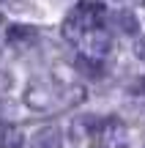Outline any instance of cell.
I'll return each mask as SVG.
<instances>
[{
    "instance_id": "30bf717a",
    "label": "cell",
    "mask_w": 145,
    "mask_h": 148,
    "mask_svg": "<svg viewBox=\"0 0 145 148\" xmlns=\"http://www.w3.org/2000/svg\"><path fill=\"white\" fill-rule=\"evenodd\" d=\"M25 145V134L19 132V129L8 126L3 129V137H0V148H22Z\"/></svg>"
},
{
    "instance_id": "9c48e42d",
    "label": "cell",
    "mask_w": 145,
    "mask_h": 148,
    "mask_svg": "<svg viewBox=\"0 0 145 148\" xmlns=\"http://www.w3.org/2000/svg\"><path fill=\"white\" fill-rule=\"evenodd\" d=\"M74 66H77V71L80 74H85V77H91V79H99L101 77V66L96 63V60H91V58H85V55H80V58L74 60Z\"/></svg>"
},
{
    "instance_id": "5b68a950",
    "label": "cell",
    "mask_w": 145,
    "mask_h": 148,
    "mask_svg": "<svg viewBox=\"0 0 145 148\" xmlns=\"http://www.w3.org/2000/svg\"><path fill=\"white\" fill-rule=\"evenodd\" d=\"M110 22L115 25V30H118V33H126V36H134V33H137V27H140L137 16L131 14V11H126V8L112 11V14H110Z\"/></svg>"
},
{
    "instance_id": "8992f818",
    "label": "cell",
    "mask_w": 145,
    "mask_h": 148,
    "mask_svg": "<svg viewBox=\"0 0 145 148\" xmlns=\"http://www.w3.org/2000/svg\"><path fill=\"white\" fill-rule=\"evenodd\" d=\"M30 148H60V129L58 126H41L30 137Z\"/></svg>"
},
{
    "instance_id": "3957f363",
    "label": "cell",
    "mask_w": 145,
    "mask_h": 148,
    "mask_svg": "<svg viewBox=\"0 0 145 148\" xmlns=\"http://www.w3.org/2000/svg\"><path fill=\"white\" fill-rule=\"evenodd\" d=\"M25 101H27L30 110H47L49 101H52V90H49V85L41 82V79H33V82L25 88Z\"/></svg>"
},
{
    "instance_id": "4fadbf2b",
    "label": "cell",
    "mask_w": 145,
    "mask_h": 148,
    "mask_svg": "<svg viewBox=\"0 0 145 148\" xmlns=\"http://www.w3.org/2000/svg\"><path fill=\"white\" fill-rule=\"evenodd\" d=\"M137 3H142V0H137Z\"/></svg>"
},
{
    "instance_id": "7a4b0ae2",
    "label": "cell",
    "mask_w": 145,
    "mask_h": 148,
    "mask_svg": "<svg viewBox=\"0 0 145 148\" xmlns=\"http://www.w3.org/2000/svg\"><path fill=\"white\" fill-rule=\"evenodd\" d=\"M129 145V129L118 121V118H107L104 126L96 132L91 148H126Z\"/></svg>"
},
{
    "instance_id": "ba28073f",
    "label": "cell",
    "mask_w": 145,
    "mask_h": 148,
    "mask_svg": "<svg viewBox=\"0 0 145 148\" xmlns=\"http://www.w3.org/2000/svg\"><path fill=\"white\" fill-rule=\"evenodd\" d=\"M88 44H91V52L93 55H107L110 47H112V38H110L107 30L93 27V30H88Z\"/></svg>"
},
{
    "instance_id": "7c38bea8",
    "label": "cell",
    "mask_w": 145,
    "mask_h": 148,
    "mask_svg": "<svg viewBox=\"0 0 145 148\" xmlns=\"http://www.w3.org/2000/svg\"><path fill=\"white\" fill-rule=\"evenodd\" d=\"M134 55H137V60H142V63H145V38L134 41Z\"/></svg>"
},
{
    "instance_id": "8fae6325",
    "label": "cell",
    "mask_w": 145,
    "mask_h": 148,
    "mask_svg": "<svg viewBox=\"0 0 145 148\" xmlns=\"http://www.w3.org/2000/svg\"><path fill=\"white\" fill-rule=\"evenodd\" d=\"M8 88H11V74L0 69V93H5V90H8Z\"/></svg>"
},
{
    "instance_id": "277c9868",
    "label": "cell",
    "mask_w": 145,
    "mask_h": 148,
    "mask_svg": "<svg viewBox=\"0 0 145 148\" xmlns=\"http://www.w3.org/2000/svg\"><path fill=\"white\" fill-rule=\"evenodd\" d=\"M104 121L107 118H96V115H77L74 123H71V134H74V140L85 137V134H96L99 129L104 126Z\"/></svg>"
},
{
    "instance_id": "52a82bcc",
    "label": "cell",
    "mask_w": 145,
    "mask_h": 148,
    "mask_svg": "<svg viewBox=\"0 0 145 148\" xmlns=\"http://www.w3.org/2000/svg\"><path fill=\"white\" fill-rule=\"evenodd\" d=\"M5 41L14 44V47H25L27 41H36V27L30 25H11L5 30Z\"/></svg>"
},
{
    "instance_id": "6da1fadb",
    "label": "cell",
    "mask_w": 145,
    "mask_h": 148,
    "mask_svg": "<svg viewBox=\"0 0 145 148\" xmlns=\"http://www.w3.org/2000/svg\"><path fill=\"white\" fill-rule=\"evenodd\" d=\"M101 14H104V5L96 3V0H82V3L74 5L69 16L63 19V33L69 41H80L85 30H93V27L101 25Z\"/></svg>"
}]
</instances>
